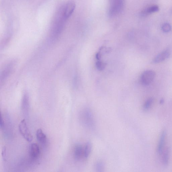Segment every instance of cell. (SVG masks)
Returning <instances> with one entry per match:
<instances>
[{
	"mask_svg": "<svg viewBox=\"0 0 172 172\" xmlns=\"http://www.w3.org/2000/svg\"><path fill=\"white\" fill-rule=\"evenodd\" d=\"M164 102V100L163 99H162L160 100V103L161 104L163 103Z\"/></svg>",
	"mask_w": 172,
	"mask_h": 172,
	"instance_id": "22",
	"label": "cell"
},
{
	"mask_svg": "<svg viewBox=\"0 0 172 172\" xmlns=\"http://www.w3.org/2000/svg\"><path fill=\"white\" fill-rule=\"evenodd\" d=\"M83 153L82 147L81 145L77 144L74 149V157L75 160H79L81 159Z\"/></svg>",
	"mask_w": 172,
	"mask_h": 172,
	"instance_id": "11",
	"label": "cell"
},
{
	"mask_svg": "<svg viewBox=\"0 0 172 172\" xmlns=\"http://www.w3.org/2000/svg\"><path fill=\"white\" fill-rule=\"evenodd\" d=\"M153 101L154 100L152 98H150L147 100L144 105V110L146 111L149 109L151 106H152Z\"/></svg>",
	"mask_w": 172,
	"mask_h": 172,
	"instance_id": "15",
	"label": "cell"
},
{
	"mask_svg": "<svg viewBox=\"0 0 172 172\" xmlns=\"http://www.w3.org/2000/svg\"><path fill=\"white\" fill-rule=\"evenodd\" d=\"M108 15L110 17H115L123 11L125 0H108Z\"/></svg>",
	"mask_w": 172,
	"mask_h": 172,
	"instance_id": "1",
	"label": "cell"
},
{
	"mask_svg": "<svg viewBox=\"0 0 172 172\" xmlns=\"http://www.w3.org/2000/svg\"><path fill=\"white\" fill-rule=\"evenodd\" d=\"M159 10V7L157 5H153L146 7L140 12V15L142 16H148L156 12Z\"/></svg>",
	"mask_w": 172,
	"mask_h": 172,
	"instance_id": "8",
	"label": "cell"
},
{
	"mask_svg": "<svg viewBox=\"0 0 172 172\" xmlns=\"http://www.w3.org/2000/svg\"><path fill=\"white\" fill-rule=\"evenodd\" d=\"M0 127L2 129H4L5 128V121L2 116L1 117V122H0Z\"/></svg>",
	"mask_w": 172,
	"mask_h": 172,
	"instance_id": "19",
	"label": "cell"
},
{
	"mask_svg": "<svg viewBox=\"0 0 172 172\" xmlns=\"http://www.w3.org/2000/svg\"><path fill=\"white\" fill-rule=\"evenodd\" d=\"M96 59L99 60H100L101 58V54H100V53H98L97 54H96Z\"/></svg>",
	"mask_w": 172,
	"mask_h": 172,
	"instance_id": "21",
	"label": "cell"
},
{
	"mask_svg": "<svg viewBox=\"0 0 172 172\" xmlns=\"http://www.w3.org/2000/svg\"><path fill=\"white\" fill-rule=\"evenodd\" d=\"M92 144L90 142H88L86 144L84 152V156L85 158L87 159L90 156L92 150Z\"/></svg>",
	"mask_w": 172,
	"mask_h": 172,
	"instance_id": "13",
	"label": "cell"
},
{
	"mask_svg": "<svg viewBox=\"0 0 172 172\" xmlns=\"http://www.w3.org/2000/svg\"><path fill=\"white\" fill-rule=\"evenodd\" d=\"M161 29L164 32H169L171 30V25L168 23L163 24L162 25Z\"/></svg>",
	"mask_w": 172,
	"mask_h": 172,
	"instance_id": "17",
	"label": "cell"
},
{
	"mask_svg": "<svg viewBox=\"0 0 172 172\" xmlns=\"http://www.w3.org/2000/svg\"><path fill=\"white\" fill-rule=\"evenodd\" d=\"M20 132L24 138L27 141L31 142L33 140V137L27 126L26 120L23 119L21 121L19 125Z\"/></svg>",
	"mask_w": 172,
	"mask_h": 172,
	"instance_id": "3",
	"label": "cell"
},
{
	"mask_svg": "<svg viewBox=\"0 0 172 172\" xmlns=\"http://www.w3.org/2000/svg\"><path fill=\"white\" fill-rule=\"evenodd\" d=\"M22 110L24 115L27 116L29 110V103L28 96L25 95L23 99L22 103Z\"/></svg>",
	"mask_w": 172,
	"mask_h": 172,
	"instance_id": "12",
	"label": "cell"
},
{
	"mask_svg": "<svg viewBox=\"0 0 172 172\" xmlns=\"http://www.w3.org/2000/svg\"><path fill=\"white\" fill-rule=\"evenodd\" d=\"M37 139L40 144L45 145L47 142V137L41 129H38L36 132Z\"/></svg>",
	"mask_w": 172,
	"mask_h": 172,
	"instance_id": "10",
	"label": "cell"
},
{
	"mask_svg": "<svg viewBox=\"0 0 172 172\" xmlns=\"http://www.w3.org/2000/svg\"><path fill=\"white\" fill-rule=\"evenodd\" d=\"M166 133L165 131H163L160 135L157 146V151L159 154H161L163 152L166 140Z\"/></svg>",
	"mask_w": 172,
	"mask_h": 172,
	"instance_id": "9",
	"label": "cell"
},
{
	"mask_svg": "<svg viewBox=\"0 0 172 172\" xmlns=\"http://www.w3.org/2000/svg\"><path fill=\"white\" fill-rule=\"evenodd\" d=\"M6 154V147H3L2 151V155L3 159H5Z\"/></svg>",
	"mask_w": 172,
	"mask_h": 172,
	"instance_id": "20",
	"label": "cell"
},
{
	"mask_svg": "<svg viewBox=\"0 0 172 172\" xmlns=\"http://www.w3.org/2000/svg\"><path fill=\"white\" fill-rule=\"evenodd\" d=\"M106 64L105 63L100 61H98L96 63V68L100 71L103 70L105 68Z\"/></svg>",
	"mask_w": 172,
	"mask_h": 172,
	"instance_id": "16",
	"label": "cell"
},
{
	"mask_svg": "<svg viewBox=\"0 0 172 172\" xmlns=\"http://www.w3.org/2000/svg\"><path fill=\"white\" fill-rule=\"evenodd\" d=\"M156 73L152 70H146L142 74L140 77V81L142 85H148L154 80Z\"/></svg>",
	"mask_w": 172,
	"mask_h": 172,
	"instance_id": "2",
	"label": "cell"
},
{
	"mask_svg": "<svg viewBox=\"0 0 172 172\" xmlns=\"http://www.w3.org/2000/svg\"><path fill=\"white\" fill-rule=\"evenodd\" d=\"M169 158V150L168 149H166L163 154L162 162L163 164L166 166L168 164Z\"/></svg>",
	"mask_w": 172,
	"mask_h": 172,
	"instance_id": "14",
	"label": "cell"
},
{
	"mask_svg": "<svg viewBox=\"0 0 172 172\" xmlns=\"http://www.w3.org/2000/svg\"><path fill=\"white\" fill-rule=\"evenodd\" d=\"M76 4L73 0H69L67 3L64 11V16L66 19L69 18L73 14Z\"/></svg>",
	"mask_w": 172,
	"mask_h": 172,
	"instance_id": "5",
	"label": "cell"
},
{
	"mask_svg": "<svg viewBox=\"0 0 172 172\" xmlns=\"http://www.w3.org/2000/svg\"><path fill=\"white\" fill-rule=\"evenodd\" d=\"M29 154L31 158L33 160L38 158L40 154V150L38 145L36 143L31 144L29 150Z\"/></svg>",
	"mask_w": 172,
	"mask_h": 172,
	"instance_id": "6",
	"label": "cell"
},
{
	"mask_svg": "<svg viewBox=\"0 0 172 172\" xmlns=\"http://www.w3.org/2000/svg\"><path fill=\"white\" fill-rule=\"evenodd\" d=\"M104 168V163L102 162H98L95 165V169L98 172H101Z\"/></svg>",
	"mask_w": 172,
	"mask_h": 172,
	"instance_id": "18",
	"label": "cell"
},
{
	"mask_svg": "<svg viewBox=\"0 0 172 172\" xmlns=\"http://www.w3.org/2000/svg\"><path fill=\"white\" fill-rule=\"evenodd\" d=\"M83 119L87 126L93 127L94 124L93 115L90 110L86 109L84 112Z\"/></svg>",
	"mask_w": 172,
	"mask_h": 172,
	"instance_id": "7",
	"label": "cell"
},
{
	"mask_svg": "<svg viewBox=\"0 0 172 172\" xmlns=\"http://www.w3.org/2000/svg\"><path fill=\"white\" fill-rule=\"evenodd\" d=\"M170 53V49L166 48L154 58L152 62V63L157 64L169 58Z\"/></svg>",
	"mask_w": 172,
	"mask_h": 172,
	"instance_id": "4",
	"label": "cell"
}]
</instances>
